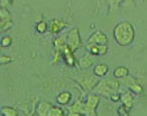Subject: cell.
I'll list each match as a JSON object with an SVG mask.
<instances>
[{
  "label": "cell",
  "instance_id": "obj_1",
  "mask_svg": "<svg viewBox=\"0 0 147 116\" xmlns=\"http://www.w3.org/2000/svg\"><path fill=\"white\" fill-rule=\"evenodd\" d=\"M113 38L119 46H130L135 38L134 26L128 21L117 23L113 28Z\"/></svg>",
  "mask_w": 147,
  "mask_h": 116
},
{
  "label": "cell",
  "instance_id": "obj_2",
  "mask_svg": "<svg viewBox=\"0 0 147 116\" xmlns=\"http://www.w3.org/2000/svg\"><path fill=\"white\" fill-rule=\"evenodd\" d=\"M119 87H120L119 81H111V79H102V81H98V84L96 85V87L92 92L99 95V96L110 98L111 95H113L115 93H118Z\"/></svg>",
  "mask_w": 147,
  "mask_h": 116
},
{
  "label": "cell",
  "instance_id": "obj_3",
  "mask_svg": "<svg viewBox=\"0 0 147 116\" xmlns=\"http://www.w3.org/2000/svg\"><path fill=\"white\" fill-rule=\"evenodd\" d=\"M100 102V97L97 94H89L86 96L84 116H98L97 115V107Z\"/></svg>",
  "mask_w": 147,
  "mask_h": 116
},
{
  "label": "cell",
  "instance_id": "obj_4",
  "mask_svg": "<svg viewBox=\"0 0 147 116\" xmlns=\"http://www.w3.org/2000/svg\"><path fill=\"white\" fill-rule=\"evenodd\" d=\"M75 79L78 81L79 85L86 91V92H91L94 89L96 85L98 84V79H97V76L96 75H80V76H76Z\"/></svg>",
  "mask_w": 147,
  "mask_h": 116
},
{
  "label": "cell",
  "instance_id": "obj_5",
  "mask_svg": "<svg viewBox=\"0 0 147 116\" xmlns=\"http://www.w3.org/2000/svg\"><path fill=\"white\" fill-rule=\"evenodd\" d=\"M66 37H67V34L61 35L60 37H56L54 39V50L55 51H54V56L52 59V64H55L61 59L63 49L66 46Z\"/></svg>",
  "mask_w": 147,
  "mask_h": 116
},
{
  "label": "cell",
  "instance_id": "obj_6",
  "mask_svg": "<svg viewBox=\"0 0 147 116\" xmlns=\"http://www.w3.org/2000/svg\"><path fill=\"white\" fill-rule=\"evenodd\" d=\"M82 41H81V37H80V31L78 28H73L69 34H67V37H66V45L70 47V49L72 51H75L78 50L80 46H81Z\"/></svg>",
  "mask_w": 147,
  "mask_h": 116
},
{
  "label": "cell",
  "instance_id": "obj_7",
  "mask_svg": "<svg viewBox=\"0 0 147 116\" xmlns=\"http://www.w3.org/2000/svg\"><path fill=\"white\" fill-rule=\"evenodd\" d=\"M12 19L10 12L8 11L7 8H1L0 9V26H1V30H9L12 27Z\"/></svg>",
  "mask_w": 147,
  "mask_h": 116
},
{
  "label": "cell",
  "instance_id": "obj_8",
  "mask_svg": "<svg viewBox=\"0 0 147 116\" xmlns=\"http://www.w3.org/2000/svg\"><path fill=\"white\" fill-rule=\"evenodd\" d=\"M84 108H86V103L82 99H78L74 102L72 106L69 107L67 116H84Z\"/></svg>",
  "mask_w": 147,
  "mask_h": 116
},
{
  "label": "cell",
  "instance_id": "obj_9",
  "mask_svg": "<svg viewBox=\"0 0 147 116\" xmlns=\"http://www.w3.org/2000/svg\"><path fill=\"white\" fill-rule=\"evenodd\" d=\"M88 44H96V45H107L108 44V37L101 30L94 31L92 35L89 37Z\"/></svg>",
  "mask_w": 147,
  "mask_h": 116
},
{
  "label": "cell",
  "instance_id": "obj_10",
  "mask_svg": "<svg viewBox=\"0 0 147 116\" xmlns=\"http://www.w3.org/2000/svg\"><path fill=\"white\" fill-rule=\"evenodd\" d=\"M66 27V23L63 21L62 19H59V18H54L52 20H49V30L51 34H60L62 30Z\"/></svg>",
  "mask_w": 147,
  "mask_h": 116
},
{
  "label": "cell",
  "instance_id": "obj_11",
  "mask_svg": "<svg viewBox=\"0 0 147 116\" xmlns=\"http://www.w3.org/2000/svg\"><path fill=\"white\" fill-rule=\"evenodd\" d=\"M123 85H126L133 93L135 94H142V92H143V87L137 83V81H135V78H133L131 76H127V77H125L123 79Z\"/></svg>",
  "mask_w": 147,
  "mask_h": 116
},
{
  "label": "cell",
  "instance_id": "obj_12",
  "mask_svg": "<svg viewBox=\"0 0 147 116\" xmlns=\"http://www.w3.org/2000/svg\"><path fill=\"white\" fill-rule=\"evenodd\" d=\"M62 58L64 59L65 64L67 66H70V67H73L74 65H75V63H76V59L74 57V53L70 49V47L67 46V45L64 47V49H63Z\"/></svg>",
  "mask_w": 147,
  "mask_h": 116
},
{
  "label": "cell",
  "instance_id": "obj_13",
  "mask_svg": "<svg viewBox=\"0 0 147 116\" xmlns=\"http://www.w3.org/2000/svg\"><path fill=\"white\" fill-rule=\"evenodd\" d=\"M52 108V104L46 101H40L36 107V112L38 116H47L49 109Z\"/></svg>",
  "mask_w": 147,
  "mask_h": 116
},
{
  "label": "cell",
  "instance_id": "obj_14",
  "mask_svg": "<svg viewBox=\"0 0 147 116\" xmlns=\"http://www.w3.org/2000/svg\"><path fill=\"white\" fill-rule=\"evenodd\" d=\"M108 70H109V67H108L107 64L100 63V64H97L93 67V75H96L97 77H102V76L107 75Z\"/></svg>",
  "mask_w": 147,
  "mask_h": 116
},
{
  "label": "cell",
  "instance_id": "obj_15",
  "mask_svg": "<svg viewBox=\"0 0 147 116\" xmlns=\"http://www.w3.org/2000/svg\"><path fill=\"white\" fill-rule=\"evenodd\" d=\"M72 99V95L70 92L67 91H64V92H61L56 96V102L60 105H67Z\"/></svg>",
  "mask_w": 147,
  "mask_h": 116
},
{
  "label": "cell",
  "instance_id": "obj_16",
  "mask_svg": "<svg viewBox=\"0 0 147 116\" xmlns=\"http://www.w3.org/2000/svg\"><path fill=\"white\" fill-rule=\"evenodd\" d=\"M92 65H93V60H92V58L90 57V56H88V55H84V56H82L79 59V67H80V69H86V68L91 67Z\"/></svg>",
  "mask_w": 147,
  "mask_h": 116
},
{
  "label": "cell",
  "instance_id": "obj_17",
  "mask_svg": "<svg viewBox=\"0 0 147 116\" xmlns=\"http://www.w3.org/2000/svg\"><path fill=\"white\" fill-rule=\"evenodd\" d=\"M128 75H129V70L125 66H118L116 69L113 70V76L116 78H119V79H123Z\"/></svg>",
  "mask_w": 147,
  "mask_h": 116
},
{
  "label": "cell",
  "instance_id": "obj_18",
  "mask_svg": "<svg viewBox=\"0 0 147 116\" xmlns=\"http://www.w3.org/2000/svg\"><path fill=\"white\" fill-rule=\"evenodd\" d=\"M120 101L123 102V105H125L126 107H128V108H131V107H133V102H134V98H133V96H131V94H130V93L123 94V95H121Z\"/></svg>",
  "mask_w": 147,
  "mask_h": 116
},
{
  "label": "cell",
  "instance_id": "obj_19",
  "mask_svg": "<svg viewBox=\"0 0 147 116\" xmlns=\"http://www.w3.org/2000/svg\"><path fill=\"white\" fill-rule=\"evenodd\" d=\"M1 115L2 116H18V111L11 106H3L1 108Z\"/></svg>",
  "mask_w": 147,
  "mask_h": 116
},
{
  "label": "cell",
  "instance_id": "obj_20",
  "mask_svg": "<svg viewBox=\"0 0 147 116\" xmlns=\"http://www.w3.org/2000/svg\"><path fill=\"white\" fill-rule=\"evenodd\" d=\"M47 116H65V112H64V109L62 107L52 106V108L49 109Z\"/></svg>",
  "mask_w": 147,
  "mask_h": 116
},
{
  "label": "cell",
  "instance_id": "obj_21",
  "mask_svg": "<svg viewBox=\"0 0 147 116\" xmlns=\"http://www.w3.org/2000/svg\"><path fill=\"white\" fill-rule=\"evenodd\" d=\"M86 49L90 54L92 55H97L99 56L100 54V45H96V44H86Z\"/></svg>",
  "mask_w": 147,
  "mask_h": 116
},
{
  "label": "cell",
  "instance_id": "obj_22",
  "mask_svg": "<svg viewBox=\"0 0 147 116\" xmlns=\"http://www.w3.org/2000/svg\"><path fill=\"white\" fill-rule=\"evenodd\" d=\"M36 30L38 34H44L46 30H49V25L45 20H42L36 25Z\"/></svg>",
  "mask_w": 147,
  "mask_h": 116
},
{
  "label": "cell",
  "instance_id": "obj_23",
  "mask_svg": "<svg viewBox=\"0 0 147 116\" xmlns=\"http://www.w3.org/2000/svg\"><path fill=\"white\" fill-rule=\"evenodd\" d=\"M11 61H13V58H12L11 56H8V55H1V56H0V64H1V65L10 64Z\"/></svg>",
  "mask_w": 147,
  "mask_h": 116
},
{
  "label": "cell",
  "instance_id": "obj_24",
  "mask_svg": "<svg viewBox=\"0 0 147 116\" xmlns=\"http://www.w3.org/2000/svg\"><path fill=\"white\" fill-rule=\"evenodd\" d=\"M12 39L9 36H3L1 38V47H9L11 45Z\"/></svg>",
  "mask_w": 147,
  "mask_h": 116
},
{
  "label": "cell",
  "instance_id": "obj_25",
  "mask_svg": "<svg viewBox=\"0 0 147 116\" xmlns=\"http://www.w3.org/2000/svg\"><path fill=\"white\" fill-rule=\"evenodd\" d=\"M129 111H130V108L126 107L125 105H121L118 109V114L120 116H129Z\"/></svg>",
  "mask_w": 147,
  "mask_h": 116
},
{
  "label": "cell",
  "instance_id": "obj_26",
  "mask_svg": "<svg viewBox=\"0 0 147 116\" xmlns=\"http://www.w3.org/2000/svg\"><path fill=\"white\" fill-rule=\"evenodd\" d=\"M13 0H0V7L1 8H7L8 6L12 5Z\"/></svg>",
  "mask_w": 147,
  "mask_h": 116
},
{
  "label": "cell",
  "instance_id": "obj_27",
  "mask_svg": "<svg viewBox=\"0 0 147 116\" xmlns=\"http://www.w3.org/2000/svg\"><path fill=\"white\" fill-rule=\"evenodd\" d=\"M120 98H121V95L119 93H115L113 95H111L110 99L112 102H118V101H120Z\"/></svg>",
  "mask_w": 147,
  "mask_h": 116
},
{
  "label": "cell",
  "instance_id": "obj_28",
  "mask_svg": "<svg viewBox=\"0 0 147 116\" xmlns=\"http://www.w3.org/2000/svg\"><path fill=\"white\" fill-rule=\"evenodd\" d=\"M120 1H121V0H110V1H109V3H112V2H115V10H116V9H117V7H118V5H119V2H120Z\"/></svg>",
  "mask_w": 147,
  "mask_h": 116
}]
</instances>
